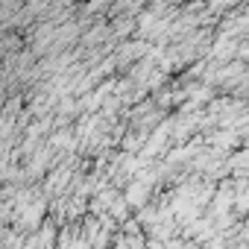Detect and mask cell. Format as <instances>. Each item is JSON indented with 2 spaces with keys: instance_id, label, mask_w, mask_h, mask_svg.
<instances>
[{
  "instance_id": "cell-1",
  "label": "cell",
  "mask_w": 249,
  "mask_h": 249,
  "mask_svg": "<svg viewBox=\"0 0 249 249\" xmlns=\"http://www.w3.org/2000/svg\"><path fill=\"white\" fill-rule=\"evenodd\" d=\"M147 53H150V41H144V38H126V41H120V44L111 50L117 68H129L132 62H138V59L147 56Z\"/></svg>"
},
{
  "instance_id": "cell-2",
  "label": "cell",
  "mask_w": 249,
  "mask_h": 249,
  "mask_svg": "<svg viewBox=\"0 0 249 249\" xmlns=\"http://www.w3.org/2000/svg\"><path fill=\"white\" fill-rule=\"evenodd\" d=\"M147 196H150V185H144L141 179H132V182H129V188H126V194H123L126 205H135V208H144Z\"/></svg>"
},
{
  "instance_id": "cell-3",
  "label": "cell",
  "mask_w": 249,
  "mask_h": 249,
  "mask_svg": "<svg viewBox=\"0 0 249 249\" xmlns=\"http://www.w3.org/2000/svg\"><path fill=\"white\" fill-rule=\"evenodd\" d=\"M144 141H147V129H141V132H129V135H123V153H141Z\"/></svg>"
},
{
  "instance_id": "cell-4",
  "label": "cell",
  "mask_w": 249,
  "mask_h": 249,
  "mask_svg": "<svg viewBox=\"0 0 249 249\" xmlns=\"http://www.w3.org/2000/svg\"><path fill=\"white\" fill-rule=\"evenodd\" d=\"M0 6H6V9H21L24 0H0Z\"/></svg>"
},
{
  "instance_id": "cell-5",
  "label": "cell",
  "mask_w": 249,
  "mask_h": 249,
  "mask_svg": "<svg viewBox=\"0 0 249 249\" xmlns=\"http://www.w3.org/2000/svg\"><path fill=\"white\" fill-rule=\"evenodd\" d=\"M73 3H79V0H73Z\"/></svg>"
}]
</instances>
